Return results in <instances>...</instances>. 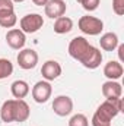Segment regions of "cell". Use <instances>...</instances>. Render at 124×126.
I'll use <instances>...</instances> for the list:
<instances>
[{"label":"cell","instance_id":"6da1fadb","mask_svg":"<svg viewBox=\"0 0 124 126\" xmlns=\"http://www.w3.org/2000/svg\"><path fill=\"white\" fill-rule=\"evenodd\" d=\"M123 111V100L121 98H111L105 100L92 116V126H110L111 120Z\"/></svg>","mask_w":124,"mask_h":126},{"label":"cell","instance_id":"7a4b0ae2","mask_svg":"<svg viewBox=\"0 0 124 126\" xmlns=\"http://www.w3.org/2000/svg\"><path fill=\"white\" fill-rule=\"evenodd\" d=\"M77 27H79L80 31L83 34H86V35H99L102 32V30H104V22L99 18L85 15V16H82L79 19Z\"/></svg>","mask_w":124,"mask_h":126},{"label":"cell","instance_id":"3957f363","mask_svg":"<svg viewBox=\"0 0 124 126\" xmlns=\"http://www.w3.org/2000/svg\"><path fill=\"white\" fill-rule=\"evenodd\" d=\"M21 31L25 34H34L39 31L44 25V19L39 13H29L21 19Z\"/></svg>","mask_w":124,"mask_h":126},{"label":"cell","instance_id":"277c9868","mask_svg":"<svg viewBox=\"0 0 124 126\" xmlns=\"http://www.w3.org/2000/svg\"><path fill=\"white\" fill-rule=\"evenodd\" d=\"M51 93H53V87L48 81H38L32 87V98L38 104L47 103L51 98Z\"/></svg>","mask_w":124,"mask_h":126},{"label":"cell","instance_id":"5b68a950","mask_svg":"<svg viewBox=\"0 0 124 126\" xmlns=\"http://www.w3.org/2000/svg\"><path fill=\"white\" fill-rule=\"evenodd\" d=\"M89 47H91V44L85 37H74L69 43V54L74 60H80L83 57V54L88 51Z\"/></svg>","mask_w":124,"mask_h":126},{"label":"cell","instance_id":"8992f818","mask_svg":"<svg viewBox=\"0 0 124 126\" xmlns=\"http://www.w3.org/2000/svg\"><path fill=\"white\" fill-rule=\"evenodd\" d=\"M53 110L57 116L64 117L73 111V100L69 95H59L53 101Z\"/></svg>","mask_w":124,"mask_h":126},{"label":"cell","instance_id":"52a82bcc","mask_svg":"<svg viewBox=\"0 0 124 126\" xmlns=\"http://www.w3.org/2000/svg\"><path fill=\"white\" fill-rule=\"evenodd\" d=\"M18 64L19 67L25 69V70H29L34 69L38 63V53L32 48H22L18 54Z\"/></svg>","mask_w":124,"mask_h":126},{"label":"cell","instance_id":"ba28073f","mask_svg":"<svg viewBox=\"0 0 124 126\" xmlns=\"http://www.w3.org/2000/svg\"><path fill=\"white\" fill-rule=\"evenodd\" d=\"M79 62L82 63L86 69H96V67H99L101 63H102V53H101L96 47L91 46V47L88 48V51L83 54V57H82Z\"/></svg>","mask_w":124,"mask_h":126},{"label":"cell","instance_id":"9c48e42d","mask_svg":"<svg viewBox=\"0 0 124 126\" xmlns=\"http://www.w3.org/2000/svg\"><path fill=\"white\" fill-rule=\"evenodd\" d=\"M66 9H67V6H66L64 0H48L47 4L44 6L45 15L51 19H57L60 16H64Z\"/></svg>","mask_w":124,"mask_h":126},{"label":"cell","instance_id":"30bf717a","mask_svg":"<svg viewBox=\"0 0 124 126\" xmlns=\"http://www.w3.org/2000/svg\"><path fill=\"white\" fill-rule=\"evenodd\" d=\"M41 75L45 81H54L62 75V66L57 60H47L41 67Z\"/></svg>","mask_w":124,"mask_h":126},{"label":"cell","instance_id":"8fae6325","mask_svg":"<svg viewBox=\"0 0 124 126\" xmlns=\"http://www.w3.org/2000/svg\"><path fill=\"white\" fill-rule=\"evenodd\" d=\"M6 43L13 50H22L25 43H26L25 32H22L21 30H16V28L7 31V34H6Z\"/></svg>","mask_w":124,"mask_h":126},{"label":"cell","instance_id":"7c38bea8","mask_svg":"<svg viewBox=\"0 0 124 126\" xmlns=\"http://www.w3.org/2000/svg\"><path fill=\"white\" fill-rule=\"evenodd\" d=\"M0 119L4 123H12L16 119V98L15 100H7L1 104L0 109Z\"/></svg>","mask_w":124,"mask_h":126},{"label":"cell","instance_id":"4fadbf2b","mask_svg":"<svg viewBox=\"0 0 124 126\" xmlns=\"http://www.w3.org/2000/svg\"><path fill=\"white\" fill-rule=\"evenodd\" d=\"M124 69L123 64L120 62H115V60H110L104 66V75L108 78V81H117L123 76Z\"/></svg>","mask_w":124,"mask_h":126},{"label":"cell","instance_id":"5bb4252c","mask_svg":"<svg viewBox=\"0 0 124 126\" xmlns=\"http://www.w3.org/2000/svg\"><path fill=\"white\" fill-rule=\"evenodd\" d=\"M102 94L107 100L111 98H121L123 94V87L117 81H107L102 84Z\"/></svg>","mask_w":124,"mask_h":126},{"label":"cell","instance_id":"9a60e30c","mask_svg":"<svg viewBox=\"0 0 124 126\" xmlns=\"http://www.w3.org/2000/svg\"><path fill=\"white\" fill-rule=\"evenodd\" d=\"M10 93L15 98L18 100H24L26 95L29 94V85L26 81H22V79H18L15 82H12L10 85Z\"/></svg>","mask_w":124,"mask_h":126},{"label":"cell","instance_id":"2e32d148","mask_svg":"<svg viewBox=\"0 0 124 126\" xmlns=\"http://www.w3.org/2000/svg\"><path fill=\"white\" fill-rule=\"evenodd\" d=\"M101 48L105 51H114L118 47V35L115 32H105L99 40Z\"/></svg>","mask_w":124,"mask_h":126},{"label":"cell","instance_id":"e0dca14e","mask_svg":"<svg viewBox=\"0 0 124 126\" xmlns=\"http://www.w3.org/2000/svg\"><path fill=\"white\" fill-rule=\"evenodd\" d=\"M73 30V21L67 16H60L54 22V32L57 34H67Z\"/></svg>","mask_w":124,"mask_h":126},{"label":"cell","instance_id":"ac0fdd59","mask_svg":"<svg viewBox=\"0 0 124 126\" xmlns=\"http://www.w3.org/2000/svg\"><path fill=\"white\" fill-rule=\"evenodd\" d=\"M18 22V18L15 15V12L6 13V15H0V27L3 28H13Z\"/></svg>","mask_w":124,"mask_h":126},{"label":"cell","instance_id":"d6986e66","mask_svg":"<svg viewBox=\"0 0 124 126\" xmlns=\"http://www.w3.org/2000/svg\"><path fill=\"white\" fill-rule=\"evenodd\" d=\"M13 73V64L7 59H0V81L9 78Z\"/></svg>","mask_w":124,"mask_h":126},{"label":"cell","instance_id":"ffe728a7","mask_svg":"<svg viewBox=\"0 0 124 126\" xmlns=\"http://www.w3.org/2000/svg\"><path fill=\"white\" fill-rule=\"evenodd\" d=\"M69 126H89V120H88V117L85 114L77 113V114H74V116L70 117Z\"/></svg>","mask_w":124,"mask_h":126},{"label":"cell","instance_id":"44dd1931","mask_svg":"<svg viewBox=\"0 0 124 126\" xmlns=\"http://www.w3.org/2000/svg\"><path fill=\"white\" fill-rule=\"evenodd\" d=\"M15 12V6L12 0H0V15H6Z\"/></svg>","mask_w":124,"mask_h":126},{"label":"cell","instance_id":"7402d4cb","mask_svg":"<svg viewBox=\"0 0 124 126\" xmlns=\"http://www.w3.org/2000/svg\"><path fill=\"white\" fill-rule=\"evenodd\" d=\"M80 4L83 6L85 10H88V12H93V10L98 9V6H99V0H82Z\"/></svg>","mask_w":124,"mask_h":126},{"label":"cell","instance_id":"603a6c76","mask_svg":"<svg viewBox=\"0 0 124 126\" xmlns=\"http://www.w3.org/2000/svg\"><path fill=\"white\" fill-rule=\"evenodd\" d=\"M112 10L115 15L123 16L124 15V0H112Z\"/></svg>","mask_w":124,"mask_h":126},{"label":"cell","instance_id":"cb8c5ba5","mask_svg":"<svg viewBox=\"0 0 124 126\" xmlns=\"http://www.w3.org/2000/svg\"><path fill=\"white\" fill-rule=\"evenodd\" d=\"M123 51H124V44H118V59H120V63L123 62Z\"/></svg>","mask_w":124,"mask_h":126},{"label":"cell","instance_id":"d4e9b609","mask_svg":"<svg viewBox=\"0 0 124 126\" xmlns=\"http://www.w3.org/2000/svg\"><path fill=\"white\" fill-rule=\"evenodd\" d=\"M47 1H48V0H32V3L37 4V6H45Z\"/></svg>","mask_w":124,"mask_h":126},{"label":"cell","instance_id":"484cf974","mask_svg":"<svg viewBox=\"0 0 124 126\" xmlns=\"http://www.w3.org/2000/svg\"><path fill=\"white\" fill-rule=\"evenodd\" d=\"M12 1H16V3H22V1H25V0H12Z\"/></svg>","mask_w":124,"mask_h":126},{"label":"cell","instance_id":"4316f807","mask_svg":"<svg viewBox=\"0 0 124 126\" xmlns=\"http://www.w3.org/2000/svg\"><path fill=\"white\" fill-rule=\"evenodd\" d=\"M77 1H79V3H80V1H82V0H77Z\"/></svg>","mask_w":124,"mask_h":126},{"label":"cell","instance_id":"83f0119b","mask_svg":"<svg viewBox=\"0 0 124 126\" xmlns=\"http://www.w3.org/2000/svg\"><path fill=\"white\" fill-rule=\"evenodd\" d=\"M110 126H111V125H110Z\"/></svg>","mask_w":124,"mask_h":126}]
</instances>
